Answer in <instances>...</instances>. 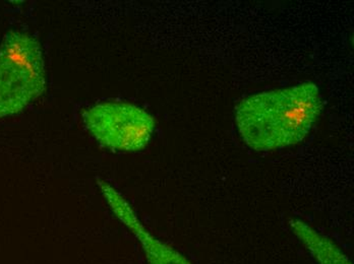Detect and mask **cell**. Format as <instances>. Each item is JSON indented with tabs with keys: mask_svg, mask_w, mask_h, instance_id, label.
Returning <instances> with one entry per match:
<instances>
[{
	"mask_svg": "<svg viewBox=\"0 0 354 264\" xmlns=\"http://www.w3.org/2000/svg\"><path fill=\"white\" fill-rule=\"evenodd\" d=\"M322 110L318 85L306 81L243 99L235 107V123L250 149L273 151L301 143L318 121Z\"/></svg>",
	"mask_w": 354,
	"mask_h": 264,
	"instance_id": "6da1fadb",
	"label": "cell"
},
{
	"mask_svg": "<svg viewBox=\"0 0 354 264\" xmlns=\"http://www.w3.org/2000/svg\"><path fill=\"white\" fill-rule=\"evenodd\" d=\"M45 90L40 42L26 32H8L0 44V118L21 113Z\"/></svg>",
	"mask_w": 354,
	"mask_h": 264,
	"instance_id": "7a4b0ae2",
	"label": "cell"
},
{
	"mask_svg": "<svg viewBox=\"0 0 354 264\" xmlns=\"http://www.w3.org/2000/svg\"><path fill=\"white\" fill-rule=\"evenodd\" d=\"M83 121L88 132L103 148L113 152L142 151L156 128L151 114L125 102L99 103L84 111Z\"/></svg>",
	"mask_w": 354,
	"mask_h": 264,
	"instance_id": "3957f363",
	"label": "cell"
},
{
	"mask_svg": "<svg viewBox=\"0 0 354 264\" xmlns=\"http://www.w3.org/2000/svg\"><path fill=\"white\" fill-rule=\"evenodd\" d=\"M97 185L115 218L131 231L141 244L148 264H192L174 247L164 243L151 234L124 195L111 184L98 178Z\"/></svg>",
	"mask_w": 354,
	"mask_h": 264,
	"instance_id": "277c9868",
	"label": "cell"
},
{
	"mask_svg": "<svg viewBox=\"0 0 354 264\" xmlns=\"http://www.w3.org/2000/svg\"><path fill=\"white\" fill-rule=\"evenodd\" d=\"M289 227L319 264H353L340 247L304 221L291 219Z\"/></svg>",
	"mask_w": 354,
	"mask_h": 264,
	"instance_id": "5b68a950",
	"label": "cell"
}]
</instances>
